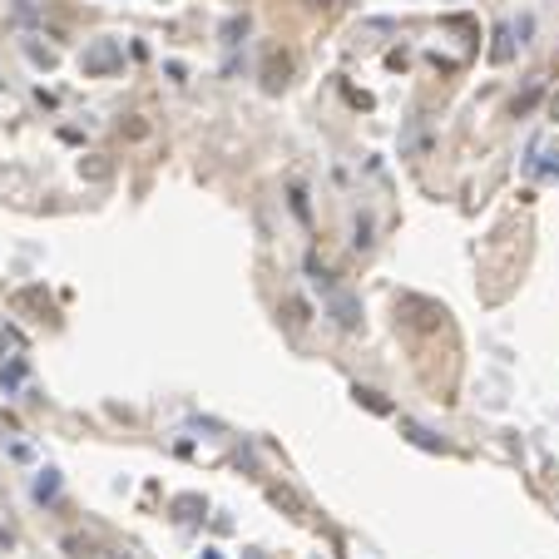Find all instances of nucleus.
<instances>
[{
    "label": "nucleus",
    "instance_id": "f257e3e1",
    "mask_svg": "<svg viewBox=\"0 0 559 559\" xmlns=\"http://www.w3.org/2000/svg\"><path fill=\"white\" fill-rule=\"evenodd\" d=\"M119 65H124V55H119L114 40H100V45L85 55V70H90V75H105V70H119Z\"/></svg>",
    "mask_w": 559,
    "mask_h": 559
},
{
    "label": "nucleus",
    "instance_id": "f03ea898",
    "mask_svg": "<svg viewBox=\"0 0 559 559\" xmlns=\"http://www.w3.org/2000/svg\"><path fill=\"white\" fill-rule=\"evenodd\" d=\"M327 302H332V317L341 327H356V322H361V307H356L346 292H327Z\"/></svg>",
    "mask_w": 559,
    "mask_h": 559
},
{
    "label": "nucleus",
    "instance_id": "7ed1b4c3",
    "mask_svg": "<svg viewBox=\"0 0 559 559\" xmlns=\"http://www.w3.org/2000/svg\"><path fill=\"white\" fill-rule=\"evenodd\" d=\"M60 495V475L55 470H40V480H35V500H55Z\"/></svg>",
    "mask_w": 559,
    "mask_h": 559
},
{
    "label": "nucleus",
    "instance_id": "20e7f679",
    "mask_svg": "<svg viewBox=\"0 0 559 559\" xmlns=\"http://www.w3.org/2000/svg\"><path fill=\"white\" fill-rule=\"evenodd\" d=\"M40 10V0H15V15H35Z\"/></svg>",
    "mask_w": 559,
    "mask_h": 559
},
{
    "label": "nucleus",
    "instance_id": "39448f33",
    "mask_svg": "<svg viewBox=\"0 0 559 559\" xmlns=\"http://www.w3.org/2000/svg\"><path fill=\"white\" fill-rule=\"evenodd\" d=\"M555 119H559V100H555Z\"/></svg>",
    "mask_w": 559,
    "mask_h": 559
},
{
    "label": "nucleus",
    "instance_id": "423d86ee",
    "mask_svg": "<svg viewBox=\"0 0 559 559\" xmlns=\"http://www.w3.org/2000/svg\"><path fill=\"white\" fill-rule=\"evenodd\" d=\"M119 559H124V555H119Z\"/></svg>",
    "mask_w": 559,
    "mask_h": 559
}]
</instances>
